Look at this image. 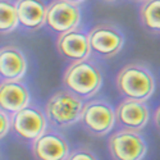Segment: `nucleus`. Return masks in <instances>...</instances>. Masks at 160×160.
I'll use <instances>...</instances> for the list:
<instances>
[{
	"instance_id": "2eb2a0df",
	"label": "nucleus",
	"mask_w": 160,
	"mask_h": 160,
	"mask_svg": "<svg viewBox=\"0 0 160 160\" xmlns=\"http://www.w3.org/2000/svg\"><path fill=\"white\" fill-rule=\"evenodd\" d=\"M140 21L146 31L160 35V0H146L141 3Z\"/></svg>"
},
{
	"instance_id": "412c9836",
	"label": "nucleus",
	"mask_w": 160,
	"mask_h": 160,
	"mask_svg": "<svg viewBox=\"0 0 160 160\" xmlns=\"http://www.w3.org/2000/svg\"><path fill=\"white\" fill-rule=\"evenodd\" d=\"M104 2H108V3H112V2H115V0H104Z\"/></svg>"
},
{
	"instance_id": "f257e3e1",
	"label": "nucleus",
	"mask_w": 160,
	"mask_h": 160,
	"mask_svg": "<svg viewBox=\"0 0 160 160\" xmlns=\"http://www.w3.org/2000/svg\"><path fill=\"white\" fill-rule=\"evenodd\" d=\"M115 86L124 99L145 102L154 94L155 79L145 64L129 63L117 74Z\"/></svg>"
},
{
	"instance_id": "20e7f679",
	"label": "nucleus",
	"mask_w": 160,
	"mask_h": 160,
	"mask_svg": "<svg viewBox=\"0 0 160 160\" xmlns=\"http://www.w3.org/2000/svg\"><path fill=\"white\" fill-rule=\"evenodd\" d=\"M88 42L91 54L102 59H109L122 50L124 37L115 24L102 22L88 32Z\"/></svg>"
},
{
	"instance_id": "aec40b11",
	"label": "nucleus",
	"mask_w": 160,
	"mask_h": 160,
	"mask_svg": "<svg viewBox=\"0 0 160 160\" xmlns=\"http://www.w3.org/2000/svg\"><path fill=\"white\" fill-rule=\"evenodd\" d=\"M65 2H68L71 4H74V5H79V4H82L85 0H65Z\"/></svg>"
},
{
	"instance_id": "7ed1b4c3",
	"label": "nucleus",
	"mask_w": 160,
	"mask_h": 160,
	"mask_svg": "<svg viewBox=\"0 0 160 160\" xmlns=\"http://www.w3.org/2000/svg\"><path fill=\"white\" fill-rule=\"evenodd\" d=\"M85 102L68 90H60L52 94L46 105L45 115L48 122L55 128H68L81 122Z\"/></svg>"
},
{
	"instance_id": "1a4fd4ad",
	"label": "nucleus",
	"mask_w": 160,
	"mask_h": 160,
	"mask_svg": "<svg viewBox=\"0 0 160 160\" xmlns=\"http://www.w3.org/2000/svg\"><path fill=\"white\" fill-rule=\"evenodd\" d=\"M35 160H67L69 156V145L60 133L48 129L31 145Z\"/></svg>"
},
{
	"instance_id": "f3484780",
	"label": "nucleus",
	"mask_w": 160,
	"mask_h": 160,
	"mask_svg": "<svg viewBox=\"0 0 160 160\" xmlns=\"http://www.w3.org/2000/svg\"><path fill=\"white\" fill-rule=\"evenodd\" d=\"M67 160H98V158L87 148H78L69 154Z\"/></svg>"
},
{
	"instance_id": "4be33fe9",
	"label": "nucleus",
	"mask_w": 160,
	"mask_h": 160,
	"mask_svg": "<svg viewBox=\"0 0 160 160\" xmlns=\"http://www.w3.org/2000/svg\"><path fill=\"white\" fill-rule=\"evenodd\" d=\"M136 2H140V3H143V2H146V0H136Z\"/></svg>"
},
{
	"instance_id": "a211bd4d",
	"label": "nucleus",
	"mask_w": 160,
	"mask_h": 160,
	"mask_svg": "<svg viewBox=\"0 0 160 160\" xmlns=\"http://www.w3.org/2000/svg\"><path fill=\"white\" fill-rule=\"evenodd\" d=\"M12 129V115L0 110V136L4 138L7 133Z\"/></svg>"
},
{
	"instance_id": "9b49d317",
	"label": "nucleus",
	"mask_w": 160,
	"mask_h": 160,
	"mask_svg": "<svg viewBox=\"0 0 160 160\" xmlns=\"http://www.w3.org/2000/svg\"><path fill=\"white\" fill-rule=\"evenodd\" d=\"M115 118L117 123L122 127V129L138 132L148 124L150 113L145 102L124 99L117 106Z\"/></svg>"
},
{
	"instance_id": "423d86ee",
	"label": "nucleus",
	"mask_w": 160,
	"mask_h": 160,
	"mask_svg": "<svg viewBox=\"0 0 160 160\" xmlns=\"http://www.w3.org/2000/svg\"><path fill=\"white\" fill-rule=\"evenodd\" d=\"M108 148L113 160H142L148 151L142 136L129 129L114 132L109 137Z\"/></svg>"
},
{
	"instance_id": "ddd939ff",
	"label": "nucleus",
	"mask_w": 160,
	"mask_h": 160,
	"mask_svg": "<svg viewBox=\"0 0 160 160\" xmlns=\"http://www.w3.org/2000/svg\"><path fill=\"white\" fill-rule=\"evenodd\" d=\"M27 72V60L14 45L3 46L0 50V77L2 81H19Z\"/></svg>"
},
{
	"instance_id": "6e6552de",
	"label": "nucleus",
	"mask_w": 160,
	"mask_h": 160,
	"mask_svg": "<svg viewBox=\"0 0 160 160\" xmlns=\"http://www.w3.org/2000/svg\"><path fill=\"white\" fill-rule=\"evenodd\" d=\"M81 22V9L78 5L71 4L65 0H52L48 5L46 26L54 33L63 35L77 30Z\"/></svg>"
},
{
	"instance_id": "f8f14e48",
	"label": "nucleus",
	"mask_w": 160,
	"mask_h": 160,
	"mask_svg": "<svg viewBox=\"0 0 160 160\" xmlns=\"http://www.w3.org/2000/svg\"><path fill=\"white\" fill-rule=\"evenodd\" d=\"M30 91L21 81H2L0 83V110L10 115L30 105Z\"/></svg>"
},
{
	"instance_id": "9d476101",
	"label": "nucleus",
	"mask_w": 160,
	"mask_h": 160,
	"mask_svg": "<svg viewBox=\"0 0 160 160\" xmlns=\"http://www.w3.org/2000/svg\"><path fill=\"white\" fill-rule=\"evenodd\" d=\"M57 50L64 59L72 63L87 60L91 54L88 33L73 30L59 35L57 38Z\"/></svg>"
},
{
	"instance_id": "6ab92c4d",
	"label": "nucleus",
	"mask_w": 160,
	"mask_h": 160,
	"mask_svg": "<svg viewBox=\"0 0 160 160\" xmlns=\"http://www.w3.org/2000/svg\"><path fill=\"white\" fill-rule=\"evenodd\" d=\"M154 123H155V127L160 132V106H159V108L155 110V113H154Z\"/></svg>"
},
{
	"instance_id": "f03ea898",
	"label": "nucleus",
	"mask_w": 160,
	"mask_h": 160,
	"mask_svg": "<svg viewBox=\"0 0 160 160\" xmlns=\"http://www.w3.org/2000/svg\"><path fill=\"white\" fill-rule=\"evenodd\" d=\"M63 85L65 90L82 100L90 99L99 92L102 85V74L99 67L88 59L71 63L63 74Z\"/></svg>"
},
{
	"instance_id": "4468645a",
	"label": "nucleus",
	"mask_w": 160,
	"mask_h": 160,
	"mask_svg": "<svg viewBox=\"0 0 160 160\" xmlns=\"http://www.w3.org/2000/svg\"><path fill=\"white\" fill-rule=\"evenodd\" d=\"M16 5L22 27L36 31L46 23L48 5L42 0H17Z\"/></svg>"
},
{
	"instance_id": "39448f33",
	"label": "nucleus",
	"mask_w": 160,
	"mask_h": 160,
	"mask_svg": "<svg viewBox=\"0 0 160 160\" xmlns=\"http://www.w3.org/2000/svg\"><path fill=\"white\" fill-rule=\"evenodd\" d=\"M117 122L115 110L104 100H91L85 102L81 117L82 127L95 137H102L112 131Z\"/></svg>"
},
{
	"instance_id": "0eeeda50",
	"label": "nucleus",
	"mask_w": 160,
	"mask_h": 160,
	"mask_svg": "<svg viewBox=\"0 0 160 160\" xmlns=\"http://www.w3.org/2000/svg\"><path fill=\"white\" fill-rule=\"evenodd\" d=\"M48 118L42 110L28 105L12 115V131L26 141H35L48 131Z\"/></svg>"
},
{
	"instance_id": "dca6fc26",
	"label": "nucleus",
	"mask_w": 160,
	"mask_h": 160,
	"mask_svg": "<svg viewBox=\"0 0 160 160\" xmlns=\"http://www.w3.org/2000/svg\"><path fill=\"white\" fill-rule=\"evenodd\" d=\"M19 24L17 5L12 0H0V31L2 35L13 32Z\"/></svg>"
}]
</instances>
